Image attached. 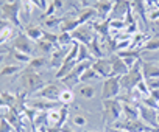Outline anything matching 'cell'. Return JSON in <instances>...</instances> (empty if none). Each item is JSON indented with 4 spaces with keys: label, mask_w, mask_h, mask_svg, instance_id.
I'll return each mask as SVG.
<instances>
[{
    "label": "cell",
    "mask_w": 159,
    "mask_h": 132,
    "mask_svg": "<svg viewBox=\"0 0 159 132\" xmlns=\"http://www.w3.org/2000/svg\"><path fill=\"white\" fill-rule=\"evenodd\" d=\"M19 81H20L22 90H25L30 96L34 95L38 90H41V89L45 86L44 78H42L38 72L31 70L30 67H25V69L19 73Z\"/></svg>",
    "instance_id": "1"
},
{
    "label": "cell",
    "mask_w": 159,
    "mask_h": 132,
    "mask_svg": "<svg viewBox=\"0 0 159 132\" xmlns=\"http://www.w3.org/2000/svg\"><path fill=\"white\" fill-rule=\"evenodd\" d=\"M122 118V103L117 98L103 101V126L105 129L112 126L117 120Z\"/></svg>",
    "instance_id": "2"
},
{
    "label": "cell",
    "mask_w": 159,
    "mask_h": 132,
    "mask_svg": "<svg viewBox=\"0 0 159 132\" xmlns=\"http://www.w3.org/2000/svg\"><path fill=\"white\" fill-rule=\"evenodd\" d=\"M20 5H22L20 0H17V2H14V3L5 2L3 5H0V10H2V16H3L5 20H8L13 27H16V28L24 31V27H22L20 19H19V16H20Z\"/></svg>",
    "instance_id": "3"
},
{
    "label": "cell",
    "mask_w": 159,
    "mask_h": 132,
    "mask_svg": "<svg viewBox=\"0 0 159 132\" xmlns=\"http://www.w3.org/2000/svg\"><path fill=\"white\" fill-rule=\"evenodd\" d=\"M34 47H36V44H34V42H33V40H31L24 31H19V33L14 36V39L11 40V47H10V48L33 56Z\"/></svg>",
    "instance_id": "4"
},
{
    "label": "cell",
    "mask_w": 159,
    "mask_h": 132,
    "mask_svg": "<svg viewBox=\"0 0 159 132\" xmlns=\"http://www.w3.org/2000/svg\"><path fill=\"white\" fill-rule=\"evenodd\" d=\"M122 87H120V76H111L103 79V86H102V101L105 100H112V98H119Z\"/></svg>",
    "instance_id": "5"
},
{
    "label": "cell",
    "mask_w": 159,
    "mask_h": 132,
    "mask_svg": "<svg viewBox=\"0 0 159 132\" xmlns=\"http://www.w3.org/2000/svg\"><path fill=\"white\" fill-rule=\"evenodd\" d=\"M70 34H72L73 42L83 44V45H89V44L92 42V39L97 36L91 23H83V25H80V27H78L75 31H72Z\"/></svg>",
    "instance_id": "6"
},
{
    "label": "cell",
    "mask_w": 159,
    "mask_h": 132,
    "mask_svg": "<svg viewBox=\"0 0 159 132\" xmlns=\"http://www.w3.org/2000/svg\"><path fill=\"white\" fill-rule=\"evenodd\" d=\"M62 104H59L58 101H50V100H45V98H39V96H30L27 101H25V107H30V109H34L38 112H48L52 109H58L61 107Z\"/></svg>",
    "instance_id": "7"
},
{
    "label": "cell",
    "mask_w": 159,
    "mask_h": 132,
    "mask_svg": "<svg viewBox=\"0 0 159 132\" xmlns=\"http://www.w3.org/2000/svg\"><path fill=\"white\" fill-rule=\"evenodd\" d=\"M64 86L59 84V83H47L41 90H38L34 95L31 96H39V98H45V100H50V101H58L59 100V95L62 92Z\"/></svg>",
    "instance_id": "8"
},
{
    "label": "cell",
    "mask_w": 159,
    "mask_h": 132,
    "mask_svg": "<svg viewBox=\"0 0 159 132\" xmlns=\"http://www.w3.org/2000/svg\"><path fill=\"white\" fill-rule=\"evenodd\" d=\"M92 69L97 72V75L102 78V79H106V78H111L114 76V72H112V64L109 61V57H100V59H94L92 61Z\"/></svg>",
    "instance_id": "9"
},
{
    "label": "cell",
    "mask_w": 159,
    "mask_h": 132,
    "mask_svg": "<svg viewBox=\"0 0 159 132\" xmlns=\"http://www.w3.org/2000/svg\"><path fill=\"white\" fill-rule=\"evenodd\" d=\"M137 107H139V120H142L150 127H157V110H154L142 103L137 104Z\"/></svg>",
    "instance_id": "10"
},
{
    "label": "cell",
    "mask_w": 159,
    "mask_h": 132,
    "mask_svg": "<svg viewBox=\"0 0 159 132\" xmlns=\"http://www.w3.org/2000/svg\"><path fill=\"white\" fill-rule=\"evenodd\" d=\"M131 10V2L129 0H114V5H112V13L109 19H120L125 20L128 11Z\"/></svg>",
    "instance_id": "11"
},
{
    "label": "cell",
    "mask_w": 159,
    "mask_h": 132,
    "mask_svg": "<svg viewBox=\"0 0 159 132\" xmlns=\"http://www.w3.org/2000/svg\"><path fill=\"white\" fill-rule=\"evenodd\" d=\"M112 5H114V0H98L95 3V11L98 16V20H106L111 17L112 13Z\"/></svg>",
    "instance_id": "12"
},
{
    "label": "cell",
    "mask_w": 159,
    "mask_h": 132,
    "mask_svg": "<svg viewBox=\"0 0 159 132\" xmlns=\"http://www.w3.org/2000/svg\"><path fill=\"white\" fill-rule=\"evenodd\" d=\"M142 75H143V79L145 81H148V79H157L159 78V64L157 62L143 61L142 62Z\"/></svg>",
    "instance_id": "13"
},
{
    "label": "cell",
    "mask_w": 159,
    "mask_h": 132,
    "mask_svg": "<svg viewBox=\"0 0 159 132\" xmlns=\"http://www.w3.org/2000/svg\"><path fill=\"white\" fill-rule=\"evenodd\" d=\"M108 57H109V61H111V64H112V72H114V76H123V75H126V73H128V70H129V69L125 65L123 59H122L117 53L109 54Z\"/></svg>",
    "instance_id": "14"
},
{
    "label": "cell",
    "mask_w": 159,
    "mask_h": 132,
    "mask_svg": "<svg viewBox=\"0 0 159 132\" xmlns=\"http://www.w3.org/2000/svg\"><path fill=\"white\" fill-rule=\"evenodd\" d=\"M80 25H81V22L78 20V16H73V14H67L62 17V22H61V33H72L75 31Z\"/></svg>",
    "instance_id": "15"
},
{
    "label": "cell",
    "mask_w": 159,
    "mask_h": 132,
    "mask_svg": "<svg viewBox=\"0 0 159 132\" xmlns=\"http://www.w3.org/2000/svg\"><path fill=\"white\" fill-rule=\"evenodd\" d=\"M27 67H30L31 70H34V72L39 73V70H44V69H47V67H52L50 57H48V56H39V54H38V56H33Z\"/></svg>",
    "instance_id": "16"
},
{
    "label": "cell",
    "mask_w": 159,
    "mask_h": 132,
    "mask_svg": "<svg viewBox=\"0 0 159 132\" xmlns=\"http://www.w3.org/2000/svg\"><path fill=\"white\" fill-rule=\"evenodd\" d=\"M47 126L48 127H58L61 129L64 124H62V112H61V107L58 109H52L47 112Z\"/></svg>",
    "instance_id": "17"
},
{
    "label": "cell",
    "mask_w": 159,
    "mask_h": 132,
    "mask_svg": "<svg viewBox=\"0 0 159 132\" xmlns=\"http://www.w3.org/2000/svg\"><path fill=\"white\" fill-rule=\"evenodd\" d=\"M91 25H92L95 34H97L100 39H106V37L109 36V33H111L109 19H106V20H95V22H92Z\"/></svg>",
    "instance_id": "18"
},
{
    "label": "cell",
    "mask_w": 159,
    "mask_h": 132,
    "mask_svg": "<svg viewBox=\"0 0 159 132\" xmlns=\"http://www.w3.org/2000/svg\"><path fill=\"white\" fill-rule=\"evenodd\" d=\"M122 103V117L126 120H139V107L137 104L120 101Z\"/></svg>",
    "instance_id": "19"
},
{
    "label": "cell",
    "mask_w": 159,
    "mask_h": 132,
    "mask_svg": "<svg viewBox=\"0 0 159 132\" xmlns=\"http://www.w3.org/2000/svg\"><path fill=\"white\" fill-rule=\"evenodd\" d=\"M24 33L36 44V42H39V40L42 39V36H44V28H42L41 25H27V27L24 28Z\"/></svg>",
    "instance_id": "20"
},
{
    "label": "cell",
    "mask_w": 159,
    "mask_h": 132,
    "mask_svg": "<svg viewBox=\"0 0 159 132\" xmlns=\"http://www.w3.org/2000/svg\"><path fill=\"white\" fill-rule=\"evenodd\" d=\"M20 2H22V5H20V16H19V19H20L22 27L25 28V27L28 25V22H30L31 11H33V5L28 2V0H20Z\"/></svg>",
    "instance_id": "21"
},
{
    "label": "cell",
    "mask_w": 159,
    "mask_h": 132,
    "mask_svg": "<svg viewBox=\"0 0 159 132\" xmlns=\"http://www.w3.org/2000/svg\"><path fill=\"white\" fill-rule=\"evenodd\" d=\"M20 70H24L22 64H3L2 69H0V76H14L16 73H19Z\"/></svg>",
    "instance_id": "22"
},
{
    "label": "cell",
    "mask_w": 159,
    "mask_h": 132,
    "mask_svg": "<svg viewBox=\"0 0 159 132\" xmlns=\"http://www.w3.org/2000/svg\"><path fill=\"white\" fill-rule=\"evenodd\" d=\"M56 47H58V45H53L52 42L44 40V39H41L39 42H36V48L39 50V56H48V57H50V54L55 51Z\"/></svg>",
    "instance_id": "23"
},
{
    "label": "cell",
    "mask_w": 159,
    "mask_h": 132,
    "mask_svg": "<svg viewBox=\"0 0 159 132\" xmlns=\"http://www.w3.org/2000/svg\"><path fill=\"white\" fill-rule=\"evenodd\" d=\"M76 92H78L80 96H83L84 100H91L95 95V87L91 86V84H80V87L76 89Z\"/></svg>",
    "instance_id": "24"
},
{
    "label": "cell",
    "mask_w": 159,
    "mask_h": 132,
    "mask_svg": "<svg viewBox=\"0 0 159 132\" xmlns=\"http://www.w3.org/2000/svg\"><path fill=\"white\" fill-rule=\"evenodd\" d=\"M61 22H62V17L52 16V17L42 19V28H47V30H55V28H59V27H61Z\"/></svg>",
    "instance_id": "25"
},
{
    "label": "cell",
    "mask_w": 159,
    "mask_h": 132,
    "mask_svg": "<svg viewBox=\"0 0 159 132\" xmlns=\"http://www.w3.org/2000/svg\"><path fill=\"white\" fill-rule=\"evenodd\" d=\"M8 54L13 56L17 64H22V65H28L30 61H31V57H33V56H30V54H25V53H20V51H16V50H10Z\"/></svg>",
    "instance_id": "26"
},
{
    "label": "cell",
    "mask_w": 159,
    "mask_h": 132,
    "mask_svg": "<svg viewBox=\"0 0 159 132\" xmlns=\"http://www.w3.org/2000/svg\"><path fill=\"white\" fill-rule=\"evenodd\" d=\"M92 79H102L98 75H97V72L92 69V65L88 69V70H84V73L80 76V84H88L89 81H92Z\"/></svg>",
    "instance_id": "27"
},
{
    "label": "cell",
    "mask_w": 159,
    "mask_h": 132,
    "mask_svg": "<svg viewBox=\"0 0 159 132\" xmlns=\"http://www.w3.org/2000/svg\"><path fill=\"white\" fill-rule=\"evenodd\" d=\"M58 103L62 104V106H69V104H72V103H73V92H72L70 89L64 87L62 92H61V95H59Z\"/></svg>",
    "instance_id": "28"
},
{
    "label": "cell",
    "mask_w": 159,
    "mask_h": 132,
    "mask_svg": "<svg viewBox=\"0 0 159 132\" xmlns=\"http://www.w3.org/2000/svg\"><path fill=\"white\" fill-rule=\"evenodd\" d=\"M159 50V36H154V37H150L145 45L140 48V51H156Z\"/></svg>",
    "instance_id": "29"
},
{
    "label": "cell",
    "mask_w": 159,
    "mask_h": 132,
    "mask_svg": "<svg viewBox=\"0 0 159 132\" xmlns=\"http://www.w3.org/2000/svg\"><path fill=\"white\" fill-rule=\"evenodd\" d=\"M88 59H91V54H89V48H88V45L80 44V48H78V57H76V61H78V62H83V61H88Z\"/></svg>",
    "instance_id": "30"
},
{
    "label": "cell",
    "mask_w": 159,
    "mask_h": 132,
    "mask_svg": "<svg viewBox=\"0 0 159 132\" xmlns=\"http://www.w3.org/2000/svg\"><path fill=\"white\" fill-rule=\"evenodd\" d=\"M73 39L70 33H59L58 34V45L59 47H66V45H72Z\"/></svg>",
    "instance_id": "31"
},
{
    "label": "cell",
    "mask_w": 159,
    "mask_h": 132,
    "mask_svg": "<svg viewBox=\"0 0 159 132\" xmlns=\"http://www.w3.org/2000/svg\"><path fill=\"white\" fill-rule=\"evenodd\" d=\"M42 39H44V40L52 42L53 45H58V33H53V31L44 30V36H42Z\"/></svg>",
    "instance_id": "32"
},
{
    "label": "cell",
    "mask_w": 159,
    "mask_h": 132,
    "mask_svg": "<svg viewBox=\"0 0 159 132\" xmlns=\"http://www.w3.org/2000/svg\"><path fill=\"white\" fill-rule=\"evenodd\" d=\"M148 20H151V22L159 20V3L148 10Z\"/></svg>",
    "instance_id": "33"
},
{
    "label": "cell",
    "mask_w": 159,
    "mask_h": 132,
    "mask_svg": "<svg viewBox=\"0 0 159 132\" xmlns=\"http://www.w3.org/2000/svg\"><path fill=\"white\" fill-rule=\"evenodd\" d=\"M56 5L53 3V2H50L48 3V6H47V10L42 13V19H47V17H52V16H55V13H56Z\"/></svg>",
    "instance_id": "34"
},
{
    "label": "cell",
    "mask_w": 159,
    "mask_h": 132,
    "mask_svg": "<svg viewBox=\"0 0 159 132\" xmlns=\"http://www.w3.org/2000/svg\"><path fill=\"white\" fill-rule=\"evenodd\" d=\"M136 89L143 95V96H148L150 95V89H148V86H147V83H145V79H142L140 83H137V86H136Z\"/></svg>",
    "instance_id": "35"
},
{
    "label": "cell",
    "mask_w": 159,
    "mask_h": 132,
    "mask_svg": "<svg viewBox=\"0 0 159 132\" xmlns=\"http://www.w3.org/2000/svg\"><path fill=\"white\" fill-rule=\"evenodd\" d=\"M86 123H88V120H86L83 115H75V117H73V124L78 126V127H84Z\"/></svg>",
    "instance_id": "36"
},
{
    "label": "cell",
    "mask_w": 159,
    "mask_h": 132,
    "mask_svg": "<svg viewBox=\"0 0 159 132\" xmlns=\"http://www.w3.org/2000/svg\"><path fill=\"white\" fill-rule=\"evenodd\" d=\"M98 0H78V3L81 5L83 8H94Z\"/></svg>",
    "instance_id": "37"
},
{
    "label": "cell",
    "mask_w": 159,
    "mask_h": 132,
    "mask_svg": "<svg viewBox=\"0 0 159 132\" xmlns=\"http://www.w3.org/2000/svg\"><path fill=\"white\" fill-rule=\"evenodd\" d=\"M145 83H147V86H148L150 90L159 89V78H157V79H148V81H145Z\"/></svg>",
    "instance_id": "38"
},
{
    "label": "cell",
    "mask_w": 159,
    "mask_h": 132,
    "mask_svg": "<svg viewBox=\"0 0 159 132\" xmlns=\"http://www.w3.org/2000/svg\"><path fill=\"white\" fill-rule=\"evenodd\" d=\"M10 25H11V23H10L8 20H5V19H0V34H2V31H3V30H7Z\"/></svg>",
    "instance_id": "39"
},
{
    "label": "cell",
    "mask_w": 159,
    "mask_h": 132,
    "mask_svg": "<svg viewBox=\"0 0 159 132\" xmlns=\"http://www.w3.org/2000/svg\"><path fill=\"white\" fill-rule=\"evenodd\" d=\"M150 96H151L153 100L159 101V89H156V90H150Z\"/></svg>",
    "instance_id": "40"
},
{
    "label": "cell",
    "mask_w": 159,
    "mask_h": 132,
    "mask_svg": "<svg viewBox=\"0 0 159 132\" xmlns=\"http://www.w3.org/2000/svg\"><path fill=\"white\" fill-rule=\"evenodd\" d=\"M10 47H0V56H7L10 53Z\"/></svg>",
    "instance_id": "41"
},
{
    "label": "cell",
    "mask_w": 159,
    "mask_h": 132,
    "mask_svg": "<svg viewBox=\"0 0 159 132\" xmlns=\"http://www.w3.org/2000/svg\"><path fill=\"white\" fill-rule=\"evenodd\" d=\"M105 132H125V130H122V129H117V127H112V126H109V127H106V129H105Z\"/></svg>",
    "instance_id": "42"
},
{
    "label": "cell",
    "mask_w": 159,
    "mask_h": 132,
    "mask_svg": "<svg viewBox=\"0 0 159 132\" xmlns=\"http://www.w3.org/2000/svg\"><path fill=\"white\" fill-rule=\"evenodd\" d=\"M48 3H50L48 0H41V10H42V11H45V10H47V6H48Z\"/></svg>",
    "instance_id": "43"
},
{
    "label": "cell",
    "mask_w": 159,
    "mask_h": 132,
    "mask_svg": "<svg viewBox=\"0 0 159 132\" xmlns=\"http://www.w3.org/2000/svg\"><path fill=\"white\" fill-rule=\"evenodd\" d=\"M28 2H30L33 6H36V8H39V10H41V0H28Z\"/></svg>",
    "instance_id": "44"
},
{
    "label": "cell",
    "mask_w": 159,
    "mask_h": 132,
    "mask_svg": "<svg viewBox=\"0 0 159 132\" xmlns=\"http://www.w3.org/2000/svg\"><path fill=\"white\" fill-rule=\"evenodd\" d=\"M61 132H73V130H72L69 126H66V124H64V126L61 127Z\"/></svg>",
    "instance_id": "45"
},
{
    "label": "cell",
    "mask_w": 159,
    "mask_h": 132,
    "mask_svg": "<svg viewBox=\"0 0 159 132\" xmlns=\"http://www.w3.org/2000/svg\"><path fill=\"white\" fill-rule=\"evenodd\" d=\"M7 56H8V54H7ZM7 56H0V69H2V65H3V59H5Z\"/></svg>",
    "instance_id": "46"
},
{
    "label": "cell",
    "mask_w": 159,
    "mask_h": 132,
    "mask_svg": "<svg viewBox=\"0 0 159 132\" xmlns=\"http://www.w3.org/2000/svg\"><path fill=\"white\" fill-rule=\"evenodd\" d=\"M148 132H159V127H151Z\"/></svg>",
    "instance_id": "47"
},
{
    "label": "cell",
    "mask_w": 159,
    "mask_h": 132,
    "mask_svg": "<svg viewBox=\"0 0 159 132\" xmlns=\"http://www.w3.org/2000/svg\"><path fill=\"white\" fill-rule=\"evenodd\" d=\"M5 2H8V3H14V2H17V0H5Z\"/></svg>",
    "instance_id": "48"
},
{
    "label": "cell",
    "mask_w": 159,
    "mask_h": 132,
    "mask_svg": "<svg viewBox=\"0 0 159 132\" xmlns=\"http://www.w3.org/2000/svg\"><path fill=\"white\" fill-rule=\"evenodd\" d=\"M157 127H159V112H157Z\"/></svg>",
    "instance_id": "49"
},
{
    "label": "cell",
    "mask_w": 159,
    "mask_h": 132,
    "mask_svg": "<svg viewBox=\"0 0 159 132\" xmlns=\"http://www.w3.org/2000/svg\"><path fill=\"white\" fill-rule=\"evenodd\" d=\"M154 23H157V25H159V20H156V22H154Z\"/></svg>",
    "instance_id": "50"
},
{
    "label": "cell",
    "mask_w": 159,
    "mask_h": 132,
    "mask_svg": "<svg viewBox=\"0 0 159 132\" xmlns=\"http://www.w3.org/2000/svg\"><path fill=\"white\" fill-rule=\"evenodd\" d=\"M157 64H159V57H157Z\"/></svg>",
    "instance_id": "51"
},
{
    "label": "cell",
    "mask_w": 159,
    "mask_h": 132,
    "mask_svg": "<svg viewBox=\"0 0 159 132\" xmlns=\"http://www.w3.org/2000/svg\"><path fill=\"white\" fill-rule=\"evenodd\" d=\"M157 112H159V107H157Z\"/></svg>",
    "instance_id": "52"
},
{
    "label": "cell",
    "mask_w": 159,
    "mask_h": 132,
    "mask_svg": "<svg viewBox=\"0 0 159 132\" xmlns=\"http://www.w3.org/2000/svg\"><path fill=\"white\" fill-rule=\"evenodd\" d=\"M13 132H14V130H13Z\"/></svg>",
    "instance_id": "53"
}]
</instances>
